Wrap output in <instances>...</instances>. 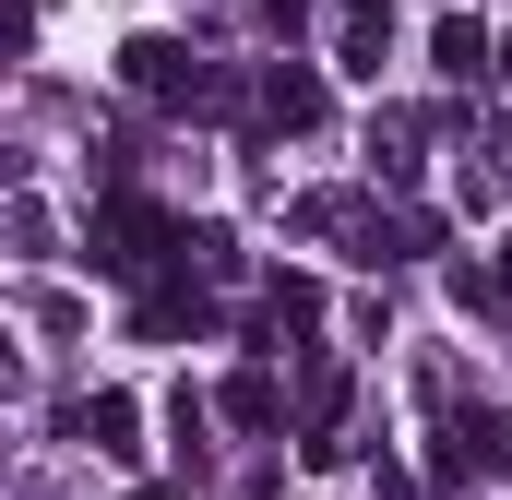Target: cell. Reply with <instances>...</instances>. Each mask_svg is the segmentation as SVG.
<instances>
[{
	"mask_svg": "<svg viewBox=\"0 0 512 500\" xmlns=\"http://www.w3.org/2000/svg\"><path fill=\"white\" fill-rule=\"evenodd\" d=\"M120 84H131V96H155V108H215V96H227L215 60L179 48V36H131V48H120Z\"/></svg>",
	"mask_w": 512,
	"mask_h": 500,
	"instance_id": "cell-1",
	"label": "cell"
},
{
	"mask_svg": "<svg viewBox=\"0 0 512 500\" xmlns=\"http://www.w3.org/2000/svg\"><path fill=\"white\" fill-rule=\"evenodd\" d=\"M429 417H441V477H489V465H501L489 405H465V381H453V370H429Z\"/></svg>",
	"mask_w": 512,
	"mask_h": 500,
	"instance_id": "cell-2",
	"label": "cell"
},
{
	"mask_svg": "<svg viewBox=\"0 0 512 500\" xmlns=\"http://www.w3.org/2000/svg\"><path fill=\"white\" fill-rule=\"evenodd\" d=\"M155 250H179V227H167L143 191H108V203H96V262H108V274H143Z\"/></svg>",
	"mask_w": 512,
	"mask_h": 500,
	"instance_id": "cell-3",
	"label": "cell"
},
{
	"mask_svg": "<svg viewBox=\"0 0 512 500\" xmlns=\"http://www.w3.org/2000/svg\"><path fill=\"white\" fill-rule=\"evenodd\" d=\"M382 60H393V0H334V72L382 84Z\"/></svg>",
	"mask_w": 512,
	"mask_h": 500,
	"instance_id": "cell-4",
	"label": "cell"
},
{
	"mask_svg": "<svg viewBox=\"0 0 512 500\" xmlns=\"http://www.w3.org/2000/svg\"><path fill=\"white\" fill-rule=\"evenodd\" d=\"M429 60H441L453 84H477V72H501V36H489L477 12H441V24H429Z\"/></svg>",
	"mask_w": 512,
	"mask_h": 500,
	"instance_id": "cell-5",
	"label": "cell"
},
{
	"mask_svg": "<svg viewBox=\"0 0 512 500\" xmlns=\"http://www.w3.org/2000/svg\"><path fill=\"white\" fill-rule=\"evenodd\" d=\"M262 120H274V131H322V72L274 60V72H262Z\"/></svg>",
	"mask_w": 512,
	"mask_h": 500,
	"instance_id": "cell-6",
	"label": "cell"
},
{
	"mask_svg": "<svg viewBox=\"0 0 512 500\" xmlns=\"http://www.w3.org/2000/svg\"><path fill=\"white\" fill-rule=\"evenodd\" d=\"M72 441H96V453H143V405H131V393H84V405H72Z\"/></svg>",
	"mask_w": 512,
	"mask_h": 500,
	"instance_id": "cell-7",
	"label": "cell"
},
{
	"mask_svg": "<svg viewBox=\"0 0 512 500\" xmlns=\"http://www.w3.org/2000/svg\"><path fill=\"white\" fill-rule=\"evenodd\" d=\"M215 405H227L239 429H274V370H239V381H227V393H215Z\"/></svg>",
	"mask_w": 512,
	"mask_h": 500,
	"instance_id": "cell-8",
	"label": "cell"
},
{
	"mask_svg": "<svg viewBox=\"0 0 512 500\" xmlns=\"http://www.w3.org/2000/svg\"><path fill=\"white\" fill-rule=\"evenodd\" d=\"M489 286H501V298H512V239H501V262H489Z\"/></svg>",
	"mask_w": 512,
	"mask_h": 500,
	"instance_id": "cell-9",
	"label": "cell"
},
{
	"mask_svg": "<svg viewBox=\"0 0 512 500\" xmlns=\"http://www.w3.org/2000/svg\"><path fill=\"white\" fill-rule=\"evenodd\" d=\"M501 72H512V36H501Z\"/></svg>",
	"mask_w": 512,
	"mask_h": 500,
	"instance_id": "cell-10",
	"label": "cell"
}]
</instances>
